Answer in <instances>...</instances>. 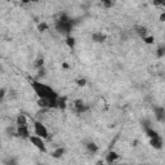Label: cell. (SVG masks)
I'll return each instance as SVG.
<instances>
[{
  "instance_id": "obj_23",
  "label": "cell",
  "mask_w": 165,
  "mask_h": 165,
  "mask_svg": "<svg viewBox=\"0 0 165 165\" xmlns=\"http://www.w3.org/2000/svg\"><path fill=\"white\" fill-rule=\"evenodd\" d=\"M164 54H165V48L164 47H160L157 49V57L161 58V57H164Z\"/></svg>"
},
{
  "instance_id": "obj_30",
  "label": "cell",
  "mask_w": 165,
  "mask_h": 165,
  "mask_svg": "<svg viewBox=\"0 0 165 165\" xmlns=\"http://www.w3.org/2000/svg\"><path fill=\"white\" fill-rule=\"evenodd\" d=\"M39 165H44V164H39Z\"/></svg>"
},
{
  "instance_id": "obj_15",
  "label": "cell",
  "mask_w": 165,
  "mask_h": 165,
  "mask_svg": "<svg viewBox=\"0 0 165 165\" xmlns=\"http://www.w3.org/2000/svg\"><path fill=\"white\" fill-rule=\"evenodd\" d=\"M144 132H146V134L150 137V139L151 138H155V137H157L159 136V133L156 132V130H154L152 128H144Z\"/></svg>"
},
{
  "instance_id": "obj_2",
  "label": "cell",
  "mask_w": 165,
  "mask_h": 165,
  "mask_svg": "<svg viewBox=\"0 0 165 165\" xmlns=\"http://www.w3.org/2000/svg\"><path fill=\"white\" fill-rule=\"evenodd\" d=\"M72 27H74V22H72L71 18L67 14H61L58 21L56 22V30L57 31L62 35L70 36V34L72 31Z\"/></svg>"
},
{
  "instance_id": "obj_24",
  "label": "cell",
  "mask_w": 165,
  "mask_h": 165,
  "mask_svg": "<svg viewBox=\"0 0 165 165\" xmlns=\"http://www.w3.org/2000/svg\"><path fill=\"white\" fill-rule=\"evenodd\" d=\"M45 76V69L44 67H41V69H38V77H44Z\"/></svg>"
},
{
  "instance_id": "obj_13",
  "label": "cell",
  "mask_w": 165,
  "mask_h": 165,
  "mask_svg": "<svg viewBox=\"0 0 165 165\" xmlns=\"http://www.w3.org/2000/svg\"><path fill=\"white\" fill-rule=\"evenodd\" d=\"M17 126H27V119L25 115H20L17 118Z\"/></svg>"
},
{
  "instance_id": "obj_9",
  "label": "cell",
  "mask_w": 165,
  "mask_h": 165,
  "mask_svg": "<svg viewBox=\"0 0 165 165\" xmlns=\"http://www.w3.org/2000/svg\"><path fill=\"white\" fill-rule=\"evenodd\" d=\"M119 159V155L116 154V152H114V151H111V152H108V155L106 156V161L110 164V165H112V164H115V161Z\"/></svg>"
},
{
  "instance_id": "obj_4",
  "label": "cell",
  "mask_w": 165,
  "mask_h": 165,
  "mask_svg": "<svg viewBox=\"0 0 165 165\" xmlns=\"http://www.w3.org/2000/svg\"><path fill=\"white\" fill-rule=\"evenodd\" d=\"M28 139H30V142H31L36 148L43 152V154H45V152H47V144H45V142H44V139H43V138H40L38 136H30Z\"/></svg>"
},
{
  "instance_id": "obj_20",
  "label": "cell",
  "mask_w": 165,
  "mask_h": 165,
  "mask_svg": "<svg viewBox=\"0 0 165 165\" xmlns=\"http://www.w3.org/2000/svg\"><path fill=\"white\" fill-rule=\"evenodd\" d=\"M38 30L40 32H45L47 30H48V25L45 22H41V23H39V26H38Z\"/></svg>"
},
{
  "instance_id": "obj_26",
  "label": "cell",
  "mask_w": 165,
  "mask_h": 165,
  "mask_svg": "<svg viewBox=\"0 0 165 165\" xmlns=\"http://www.w3.org/2000/svg\"><path fill=\"white\" fill-rule=\"evenodd\" d=\"M76 84L79 85V87H84V85L87 84V80H85V79H77V80H76Z\"/></svg>"
},
{
  "instance_id": "obj_25",
  "label": "cell",
  "mask_w": 165,
  "mask_h": 165,
  "mask_svg": "<svg viewBox=\"0 0 165 165\" xmlns=\"http://www.w3.org/2000/svg\"><path fill=\"white\" fill-rule=\"evenodd\" d=\"M5 94H7V89L2 88V89H0V102H3V99H4Z\"/></svg>"
},
{
  "instance_id": "obj_14",
  "label": "cell",
  "mask_w": 165,
  "mask_h": 165,
  "mask_svg": "<svg viewBox=\"0 0 165 165\" xmlns=\"http://www.w3.org/2000/svg\"><path fill=\"white\" fill-rule=\"evenodd\" d=\"M63 154H65V148L59 147V148H57V150H54V151H53L52 156H53L54 159H59V157H62V156H63Z\"/></svg>"
},
{
  "instance_id": "obj_29",
  "label": "cell",
  "mask_w": 165,
  "mask_h": 165,
  "mask_svg": "<svg viewBox=\"0 0 165 165\" xmlns=\"http://www.w3.org/2000/svg\"><path fill=\"white\" fill-rule=\"evenodd\" d=\"M112 165H115V164H112ZM120 165H124V164H120Z\"/></svg>"
},
{
  "instance_id": "obj_7",
  "label": "cell",
  "mask_w": 165,
  "mask_h": 165,
  "mask_svg": "<svg viewBox=\"0 0 165 165\" xmlns=\"http://www.w3.org/2000/svg\"><path fill=\"white\" fill-rule=\"evenodd\" d=\"M16 134L21 138H28L30 137V133H28V128L27 126H17V130Z\"/></svg>"
},
{
  "instance_id": "obj_10",
  "label": "cell",
  "mask_w": 165,
  "mask_h": 165,
  "mask_svg": "<svg viewBox=\"0 0 165 165\" xmlns=\"http://www.w3.org/2000/svg\"><path fill=\"white\" fill-rule=\"evenodd\" d=\"M92 40H93L94 43H103L106 40V35H103L101 32H94L93 35H92Z\"/></svg>"
},
{
  "instance_id": "obj_28",
  "label": "cell",
  "mask_w": 165,
  "mask_h": 165,
  "mask_svg": "<svg viewBox=\"0 0 165 165\" xmlns=\"http://www.w3.org/2000/svg\"><path fill=\"white\" fill-rule=\"evenodd\" d=\"M160 21H161V22L165 21V13H161V16H160Z\"/></svg>"
},
{
  "instance_id": "obj_11",
  "label": "cell",
  "mask_w": 165,
  "mask_h": 165,
  "mask_svg": "<svg viewBox=\"0 0 165 165\" xmlns=\"http://www.w3.org/2000/svg\"><path fill=\"white\" fill-rule=\"evenodd\" d=\"M66 106H67V98L66 97H58L57 98V108L65 110Z\"/></svg>"
},
{
  "instance_id": "obj_19",
  "label": "cell",
  "mask_w": 165,
  "mask_h": 165,
  "mask_svg": "<svg viewBox=\"0 0 165 165\" xmlns=\"http://www.w3.org/2000/svg\"><path fill=\"white\" fill-rule=\"evenodd\" d=\"M137 32L142 36V38H144V36L147 35V28L146 27H137Z\"/></svg>"
},
{
  "instance_id": "obj_16",
  "label": "cell",
  "mask_w": 165,
  "mask_h": 165,
  "mask_svg": "<svg viewBox=\"0 0 165 165\" xmlns=\"http://www.w3.org/2000/svg\"><path fill=\"white\" fill-rule=\"evenodd\" d=\"M49 101H51V99L39 98V99H38V105H39L41 108H49Z\"/></svg>"
},
{
  "instance_id": "obj_22",
  "label": "cell",
  "mask_w": 165,
  "mask_h": 165,
  "mask_svg": "<svg viewBox=\"0 0 165 165\" xmlns=\"http://www.w3.org/2000/svg\"><path fill=\"white\" fill-rule=\"evenodd\" d=\"M43 65H44V59H43V58H38L35 61V67H36V69H41Z\"/></svg>"
},
{
  "instance_id": "obj_1",
  "label": "cell",
  "mask_w": 165,
  "mask_h": 165,
  "mask_svg": "<svg viewBox=\"0 0 165 165\" xmlns=\"http://www.w3.org/2000/svg\"><path fill=\"white\" fill-rule=\"evenodd\" d=\"M31 88L34 89V92L39 98H44V99H57L58 98V94L56 93V90L40 81H36V80L31 81Z\"/></svg>"
},
{
  "instance_id": "obj_8",
  "label": "cell",
  "mask_w": 165,
  "mask_h": 165,
  "mask_svg": "<svg viewBox=\"0 0 165 165\" xmlns=\"http://www.w3.org/2000/svg\"><path fill=\"white\" fill-rule=\"evenodd\" d=\"M154 111H155L156 119H157L159 121H164V119H165V110H164V107L156 106V107H154Z\"/></svg>"
},
{
  "instance_id": "obj_3",
  "label": "cell",
  "mask_w": 165,
  "mask_h": 165,
  "mask_svg": "<svg viewBox=\"0 0 165 165\" xmlns=\"http://www.w3.org/2000/svg\"><path fill=\"white\" fill-rule=\"evenodd\" d=\"M34 130H35V136H38L43 139H45L49 137V133H48V129L45 128L44 124H41L40 121H35L34 123Z\"/></svg>"
},
{
  "instance_id": "obj_12",
  "label": "cell",
  "mask_w": 165,
  "mask_h": 165,
  "mask_svg": "<svg viewBox=\"0 0 165 165\" xmlns=\"http://www.w3.org/2000/svg\"><path fill=\"white\" fill-rule=\"evenodd\" d=\"M85 147H87V150L90 152V154H96V152L98 151V146H97L94 142H88L87 144H85Z\"/></svg>"
},
{
  "instance_id": "obj_18",
  "label": "cell",
  "mask_w": 165,
  "mask_h": 165,
  "mask_svg": "<svg viewBox=\"0 0 165 165\" xmlns=\"http://www.w3.org/2000/svg\"><path fill=\"white\" fill-rule=\"evenodd\" d=\"M66 44L69 45V47L71 48V49H72V48L75 47V39H74V38H71V36H67V39H66Z\"/></svg>"
},
{
  "instance_id": "obj_17",
  "label": "cell",
  "mask_w": 165,
  "mask_h": 165,
  "mask_svg": "<svg viewBox=\"0 0 165 165\" xmlns=\"http://www.w3.org/2000/svg\"><path fill=\"white\" fill-rule=\"evenodd\" d=\"M4 165H18V163L14 157H8L7 160H4Z\"/></svg>"
},
{
  "instance_id": "obj_27",
  "label": "cell",
  "mask_w": 165,
  "mask_h": 165,
  "mask_svg": "<svg viewBox=\"0 0 165 165\" xmlns=\"http://www.w3.org/2000/svg\"><path fill=\"white\" fill-rule=\"evenodd\" d=\"M103 5H105L106 8H110V7H112L114 3L112 2H103Z\"/></svg>"
},
{
  "instance_id": "obj_21",
  "label": "cell",
  "mask_w": 165,
  "mask_h": 165,
  "mask_svg": "<svg viewBox=\"0 0 165 165\" xmlns=\"http://www.w3.org/2000/svg\"><path fill=\"white\" fill-rule=\"evenodd\" d=\"M143 40H144L146 44H152L155 39H154V36H151V35H146L144 38H143Z\"/></svg>"
},
{
  "instance_id": "obj_5",
  "label": "cell",
  "mask_w": 165,
  "mask_h": 165,
  "mask_svg": "<svg viewBox=\"0 0 165 165\" xmlns=\"http://www.w3.org/2000/svg\"><path fill=\"white\" fill-rule=\"evenodd\" d=\"M74 110L77 114H83L85 111H88V106L81 99H76V101H74Z\"/></svg>"
},
{
  "instance_id": "obj_6",
  "label": "cell",
  "mask_w": 165,
  "mask_h": 165,
  "mask_svg": "<svg viewBox=\"0 0 165 165\" xmlns=\"http://www.w3.org/2000/svg\"><path fill=\"white\" fill-rule=\"evenodd\" d=\"M150 144L154 148H156V150H161L163 148V139H161V137L157 136L155 138H151L150 139Z\"/></svg>"
}]
</instances>
